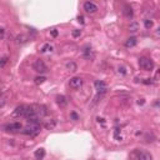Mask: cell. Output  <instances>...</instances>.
Segmentation results:
<instances>
[{
  "mask_svg": "<svg viewBox=\"0 0 160 160\" xmlns=\"http://www.w3.org/2000/svg\"><path fill=\"white\" fill-rule=\"evenodd\" d=\"M71 118H73L74 120H78V115L75 114V113H71Z\"/></svg>",
  "mask_w": 160,
  "mask_h": 160,
  "instance_id": "30",
  "label": "cell"
},
{
  "mask_svg": "<svg viewBox=\"0 0 160 160\" xmlns=\"http://www.w3.org/2000/svg\"><path fill=\"white\" fill-rule=\"evenodd\" d=\"M6 61H8V58H3L1 61H0V66H4V65L6 64Z\"/></svg>",
  "mask_w": 160,
  "mask_h": 160,
  "instance_id": "25",
  "label": "cell"
},
{
  "mask_svg": "<svg viewBox=\"0 0 160 160\" xmlns=\"http://www.w3.org/2000/svg\"><path fill=\"white\" fill-rule=\"evenodd\" d=\"M41 130V124H38V123H29L24 128L23 133L25 135H30V136H35L40 133Z\"/></svg>",
  "mask_w": 160,
  "mask_h": 160,
  "instance_id": "1",
  "label": "cell"
},
{
  "mask_svg": "<svg viewBox=\"0 0 160 160\" xmlns=\"http://www.w3.org/2000/svg\"><path fill=\"white\" fill-rule=\"evenodd\" d=\"M81 55H83L84 59H86V60H94V58H95V53H94V50L91 49V46H90V45H85V46L83 48Z\"/></svg>",
  "mask_w": 160,
  "mask_h": 160,
  "instance_id": "4",
  "label": "cell"
},
{
  "mask_svg": "<svg viewBox=\"0 0 160 160\" xmlns=\"http://www.w3.org/2000/svg\"><path fill=\"white\" fill-rule=\"evenodd\" d=\"M29 41V36L25 35V34H19L18 36H16V43H18L19 45L22 44H26Z\"/></svg>",
  "mask_w": 160,
  "mask_h": 160,
  "instance_id": "13",
  "label": "cell"
},
{
  "mask_svg": "<svg viewBox=\"0 0 160 160\" xmlns=\"http://www.w3.org/2000/svg\"><path fill=\"white\" fill-rule=\"evenodd\" d=\"M0 85H1V81H0Z\"/></svg>",
  "mask_w": 160,
  "mask_h": 160,
  "instance_id": "32",
  "label": "cell"
},
{
  "mask_svg": "<svg viewBox=\"0 0 160 160\" xmlns=\"http://www.w3.org/2000/svg\"><path fill=\"white\" fill-rule=\"evenodd\" d=\"M58 34H59V33H58L56 29H53V30H51V35L53 36H58Z\"/></svg>",
  "mask_w": 160,
  "mask_h": 160,
  "instance_id": "26",
  "label": "cell"
},
{
  "mask_svg": "<svg viewBox=\"0 0 160 160\" xmlns=\"http://www.w3.org/2000/svg\"><path fill=\"white\" fill-rule=\"evenodd\" d=\"M138 44V39L135 36H131V38H129V39H126L125 41V46L126 48H134Z\"/></svg>",
  "mask_w": 160,
  "mask_h": 160,
  "instance_id": "12",
  "label": "cell"
},
{
  "mask_svg": "<svg viewBox=\"0 0 160 160\" xmlns=\"http://www.w3.org/2000/svg\"><path fill=\"white\" fill-rule=\"evenodd\" d=\"M123 13H124V15H125L128 19L133 18V15H134V11H133V9H131V6H129V5H125V6H124Z\"/></svg>",
  "mask_w": 160,
  "mask_h": 160,
  "instance_id": "16",
  "label": "cell"
},
{
  "mask_svg": "<svg viewBox=\"0 0 160 160\" xmlns=\"http://www.w3.org/2000/svg\"><path fill=\"white\" fill-rule=\"evenodd\" d=\"M129 30L131 31V33H136L139 30V24L136 22H133V23H130L129 25Z\"/></svg>",
  "mask_w": 160,
  "mask_h": 160,
  "instance_id": "19",
  "label": "cell"
},
{
  "mask_svg": "<svg viewBox=\"0 0 160 160\" xmlns=\"http://www.w3.org/2000/svg\"><path fill=\"white\" fill-rule=\"evenodd\" d=\"M139 66L145 71H151L154 69V61L149 58H140L139 59Z\"/></svg>",
  "mask_w": 160,
  "mask_h": 160,
  "instance_id": "2",
  "label": "cell"
},
{
  "mask_svg": "<svg viewBox=\"0 0 160 160\" xmlns=\"http://www.w3.org/2000/svg\"><path fill=\"white\" fill-rule=\"evenodd\" d=\"M44 126H45V129H48V130H53V129L56 126V121L54 120V119L46 120L45 123H44Z\"/></svg>",
  "mask_w": 160,
  "mask_h": 160,
  "instance_id": "15",
  "label": "cell"
},
{
  "mask_svg": "<svg viewBox=\"0 0 160 160\" xmlns=\"http://www.w3.org/2000/svg\"><path fill=\"white\" fill-rule=\"evenodd\" d=\"M69 85L71 89H74V90H79V89H81V86H83V79L80 78V77H74V78H71L69 80Z\"/></svg>",
  "mask_w": 160,
  "mask_h": 160,
  "instance_id": "5",
  "label": "cell"
},
{
  "mask_svg": "<svg viewBox=\"0 0 160 160\" xmlns=\"http://www.w3.org/2000/svg\"><path fill=\"white\" fill-rule=\"evenodd\" d=\"M33 69H34L36 73L43 74V73H46V71H48V66L45 65V63L43 60L38 59V60L34 61V64H33Z\"/></svg>",
  "mask_w": 160,
  "mask_h": 160,
  "instance_id": "3",
  "label": "cell"
},
{
  "mask_svg": "<svg viewBox=\"0 0 160 160\" xmlns=\"http://www.w3.org/2000/svg\"><path fill=\"white\" fill-rule=\"evenodd\" d=\"M144 25H145L146 29H151V28H153V25H154V23L151 22L150 19H146V20H144Z\"/></svg>",
  "mask_w": 160,
  "mask_h": 160,
  "instance_id": "22",
  "label": "cell"
},
{
  "mask_svg": "<svg viewBox=\"0 0 160 160\" xmlns=\"http://www.w3.org/2000/svg\"><path fill=\"white\" fill-rule=\"evenodd\" d=\"M94 86H95V90L98 91V94H105L108 91V86L103 80H96L94 83Z\"/></svg>",
  "mask_w": 160,
  "mask_h": 160,
  "instance_id": "7",
  "label": "cell"
},
{
  "mask_svg": "<svg viewBox=\"0 0 160 160\" xmlns=\"http://www.w3.org/2000/svg\"><path fill=\"white\" fill-rule=\"evenodd\" d=\"M34 80H35V84H36V85H40V84H43L46 79H45V77H36Z\"/></svg>",
  "mask_w": 160,
  "mask_h": 160,
  "instance_id": "21",
  "label": "cell"
},
{
  "mask_svg": "<svg viewBox=\"0 0 160 160\" xmlns=\"http://www.w3.org/2000/svg\"><path fill=\"white\" fill-rule=\"evenodd\" d=\"M151 80H153V79H145L144 83H145V84H153V81H151Z\"/></svg>",
  "mask_w": 160,
  "mask_h": 160,
  "instance_id": "29",
  "label": "cell"
},
{
  "mask_svg": "<svg viewBox=\"0 0 160 160\" xmlns=\"http://www.w3.org/2000/svg\"><path fill=\"white\" fill-rule=\"evenodd\" d=\"M135 158H136V160H153V155H151L149 151L138 150V151H135Z\"/></svg>",
  "mask_w": 160,
  "mask_h": 160,
  "instance_id": "6",
  "label": "cell"
},
{
  "mask_svg": "<svg viewBox=\"0 0 160 160\" xmlns=\"http://www.w3.org/2000/svg\"><path fill=\"white\" fill-rule=\"evenodd\" d=\"M22 124L20 123H10L4 126V129L6 130V131H19V130H22Z\"/></svg>",
  "mask_w": 160,
  "mask_h": 160,
  "instance_id": "10",
  "label": "cell"
},
{
  "mask_svg": "<svg viewBox=\"0 0 160 160\" xmlns=\"http://www.w3.org/2000/svg\"><path fill=\"white\" fill-rule=\"evenodd\" d=\"M35 158L38 159V160H41L44 157H45V150L44 149H38L36 151H35Z\"/></svg>",
  "mask_w": 160,
  "mask_h": 160,
  "instance_id": "18",
  "label": "cell"
},
{
  "mask_svg": "<svg viewBox=\"0 0 160 160\" xmlns=\"http://www.w3.org/2000/svg\"><path fill=\"white\" fill-rule=\"evenodd\" d=\"M84 10L86 13H89V14H94V13L98 11V6L91 1H86V3H84Z\"/></svg>",
  "mask_w": 160,
  "mask_h": 160,
  "instance_id": "9",
  "label": "cell"
},
{
  "mask_svg": "<svg viewBox=\"0 0 160 160\" xmlns=\"http://www.w3.org/2000/svg\"><path fill=\"white\" fill-rule=\"evenodd\" d=\"M33 108H34V111H35L38 118H43L48 114V110H46V108L44 105H34Z\"/></svg>",
  "mask_w": 160,
  "mask_h": 160,
  "instance_id": "8",
  "label": "cell"
},
{
  "mask_svg": "<svg viewBox=\"0 0 160 160\" xmlns=\"http://www.w3.org/2000/svg\"><path fill=\"white\" fill-rule=\"evenodd\" d=\"M80 35H81V31H80V30H73V36L74 38H78Z\"/></svg>",
  "mask_w": 160,
  "mask_h": 160,
  "instance_id": "24",
  "label": "cell"
},
{
  "mask_svg": "<svg viewBox=\"0 0 160 160\" xmlns=\"http://www.w3.org/2000/svg\"><path fill=\"white\" fill-rule=\"evenodd\" d=\"M51 50H53V46L51 45H50V44H44L40 51L41 53H46V51H51Z\"/></svg>",
  "mask_w": 160,
  "mask_h": 160,
  "instance_id": "20",
  "label": "cell"
},
{
  "mask_svg": "<svg viewBox=\"0 0 160 160\" xmlns=\"http://www.w3.org/2000/svg\"><path fill=\"white\" fill-rule=\"evenodd\" d=\"M118 73L125 75L126 74V68H124V66H119V68H118Z\"/></svg>",
  "mask_w": 160,
  "mask_h": 160,
  "instance_id": "23",
  "label": "cell"
},
{
  "mask_svg": "<svg viewBox=\"0 0 160 160\" xmlns=\"http://www.w3.org/2000/svg\"><path fill=\"white\" fill-rule=\"evenodd\" d=\"M4 34H5V30H4V29H0V39L4 38Z\"/></svg>",
  "mask_w": 160,
  "mask_h": 160,
  "instance_id": "27",
  "label": "cell"
},
{
  "mask_svg": "<svg viewBox=\"0 0 160 160\" xmlns=\"http://www.w3.org/2000/svg\"><path fill=\"white\" fill-rule=\"evenodd\" d=\"M25 110H26V105H20V106H18V108L15 109L14 115L15 116H24Z\"/></svg>",
  "mask_w": 160,
  "mask_h": 160,
  "instance_id": "14",
  "label": "cell"
},
{
  "mask_svg": "<svg viewBox=\"0 0 160 160\" xmlns=\"http://www.w3.org/2000/svg\"><path fill=\"white\" fill-rule=\"evenodd\" d=\"M4 105H5V100H4V99H0V108H3Z\"/></svg>",
  "mask_w": 160,
  "mask_h": 160,
  "instance_id": "28",
  "label": "cell"
},
{
  "mask_svg": "<svg viewBox=\"0 0 160 160\" xmlns=\"http://www.w3.org/2000/svg\"><path fill=\"white\" fill-rule=\"evenodd\" d=\"M56 103L59 106L64 108L68 105V99H66V96H64V95H59V96H56Z\"/></svg>",
  "mask_w": 160,
  "mask_h": 160,
  "instance_id": "11",
  "label": "cell"
},
{
  "mask_svg": "<svg viewBox=\"0 0 160 160\" xmlns=\"http://www.w3.org/2000/svg\"><path fill=\"white\" fill-rule=\"evenodd\" d=\"M1 94H3V90H1V89H0V95H1Z\"/></svg>",
  "mask_w": 160,
  "mask_h": 160,
  "instance_id": "31",
  "label": "cell"
},
{
  "mask_svg": "<svg viewBox=\"0 0 160 160\" xmlns=\"http://www.w3.org/2000/svg\"><path fill=\"white\" fill-rule=\"evenodd\" d=\"M65 66H66V70H68V71H71V73L77 71V69H78V66H77V64H75L74 61H68Z\"/></svg>",
  "mask_w": 160,
  "mask_h": 160,
  "instance_id": "17",
  "label": "cell"
}]
</instances>
